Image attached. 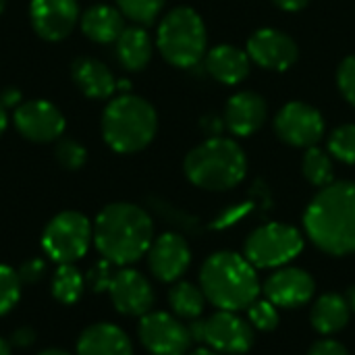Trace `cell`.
Here are the masks:
<instances>
[{"instance_id":"obj_1","label":"cell","mask_w":355,"mask_h":355,"mask_svg":"<svg viewBox=\"0 0 355 355\" xmlns=\"http://www.w3.org/2000/svg\"><path fill=\"white\" fill-rule=\"evenodd\" d=\"M310 241L329 256L355 254V183L322 187L304 214Z\"/></svg>"},{"instance_id":"obj_2","label":"cell","mask_w":355,"mask_h":355,"mask_svg":"<svg viewBox=\"0 0 355 355\" xmlns=\"http://www.w3.org/2000/svg\"><path fill=\"white\" fill-rule=\"evenodd\" d=\"M154 241L150 214L127 202L108 204L94 223V243L114 266H129L144 258Z\"/></svg>"},{"instance_id":"obj_3","label":"cell","mask_w":355,"mask_h":355,"mask_svg":"<svg viewBox=\"0 0 355 355\" xmlns=\"http://www.w3.org/2000/svg\"><path fill=\"white\" fill-rule=\"evenodd\" d=\"M200 287L206 300L218 310H248L260 293L256 268L235 252L212 254L200 270Z\"/></svg>"},{"instance_id":"obj_4","label":"cell","mask_w":355,"mask_h":355,"mask_svg":"<svg viewBox=\"0 0 355 355\" xmlns=\"http://www.w3.org/2000/svg\"><path fill=\"white\" fill-rule=\"evenodd\" d=\"M183 171L200 189L227 191L243 181L248 173V158L237 141L214 135L185 156Z\"/></svg>"},{"instance_id":"obj_5","label":"cell","mask_w":355,"mask_h":355,"mask_svg":"<svg viewBox=\"0 0 355 355\" xmlns=\"http://www.w3.org/2000/svg\"><path fill=\"white\" fill-rule=\"evenodd\" d=\"M158 116L154 106L139 96L114 98L102 114L104 141L119 154L144 150L156 135Z\"/></svg>"},{"instance_id":"obj_6","label":"cell","mask_w":355,"mask_h":355,"mask_svg":"<svg viewBox=\"0 0 355 355\" xmlns=\"http://www.w3.org/2000/svg\"><path fill=\"white\" fill-rule=\"evenodd\" d=\"M156 44L166 62L191 69L206 54V25L193 8L177 6L160 21Z\"/></svg>"},{"instance_id":"obj_7","label":"cell","mask_w":355,"mask_h":355,"mask_svg":"<svg viewBox=\"0 0 355 355\" xmlns=\"http://www.w3.org/2000/svg\"><path fill=\"white\" fill-rule=\"evenodd\" d=\"M94 241V225L75 210L56 214L44 229L42 248L56 264H75Z\"/></svg>"},{"instance_id":"obj_8","label":"cell","mask_w":355,"mask_h":355,"mask_svg":"<svg viewBox=\"0 0 355 355\" xmlns=\"http://www.w3.org/2000/svg\"><path fill=\"white\" fill-rule=\"evenodd\" d=\"M304 250V237L295 227L268 223L258 227L245 239L243 256L254 268H277L291 262Z\"/></svg>"},{"instance_id":"obj_9","label":"cell","mask_w":355,"mask_h":355,"mask_svg":"<svg viewBox=\"0 0 355 355\" xmlns=\"http://www.w3.org/2000/svg\"><path fill=\"white\" fill-rule=\"evenodd\" d=\"M189 333L193 341L204 343L216 354L241 355L254 345V327L227 310H218L206 320H193Z\"/></svg>"},{"instance_id":"obj_10","label":"cell","mask_w":355,"mask_h":355,"mask_svg":"<svg viewBox=\"0 0 355 355\" xmlns=\"http://www.w3.org/2000/svg\"><path fill=\"white\" fill-rule=\"evenodd\" d=\"M139 341L152 355H187L193 339L189 329L166 312H148L139 320Z\"/></svg>"},{"instance_id":"obj_11","label":"cell","mask_w":355,"mask_h":355,"mask_svg":"<svg viewBox=\"0 0 355 355\" xmlns=\"http://www.w3.org/2000/svg\"><path fill=\"white\" fill-rule=\"evenodd\" d=\"M277 135L293 148H312L324 135V119L320 110L306 102H289L275 116Z\"/></svg>"},{"instance_id":"obj_12","label":"cell","mask_w":355,"mask_h":355,"mask_svg":"<svg viewBox=\"0 0 355 355\" xmlns=\"http://www.w3.org/2000/svg\"><path fill=\"white\" fill-rule=\"evenodd\" d=\"M104 291L110 295L116 312L125 316H146L154 306V291L150 281L141 272L125 266L110 270Z\"/></svg>"},{"instance_id":"obj_13","label":"cell","mask_w":355,"mask_h":355,"mask_svg":"<svg viewBox=\"0 0 355 355\" xmlns=\"http://www.w3.org/2000/svg\"><path fill=\"white\" fill-rule=\"evenodd\" d=\"M245 52L252 58V62L268 71H287L289 67L295 64L300 56L295 40L272 27L254 31L248 40Z\"/></svg>"},{"instance_id":"obj_14","label":"cell","mask_w":355,"mask_h":355,"mask_svg":"<svg viewBox=\"0 0 355 355\" xmlns=\"http://www.w3.org/2000/svg\"><path fill=\"white\" fill-rule=\"evenodd\" d=\"M15 127L19 133L35 144L54 141L64 131L62 112L48 100L23 102L15 110Z\"/></svg>"},{"instance_id":"obj_15","label":"cell","mask_w":355,"mask_h":355,"mask_svg":"<svg viewBox=\"0 0 355 355\" xmlns=\"http://www.w3.org/2000/svg\"><path fill=\"white\" fill-rule=\"evenodd\" d=\"M191 262V250L183 235L179 233H164L152 241L148 250V266L150 272L162 281L173 283L185 275Z\"/></svg>"},{"instance_id":"obj_16","label":"cell","mask_w":355,"mask_h":355,"mask_svg":"<svg viewBox=\"0 0 355 355\" xmlns=\"http://www.w3.org/2000/svg\"><path fill=\"white\" fill-rule=\"evenodd\" d=\"M29 17L40 37L58 42L77 25L79 6L77 0H31Z\"/></svg>"},{"instance_id":"obj_17","label":"cell","mask_w":355,"mask_h":355,"mask_svg":"<svg viewBox=\"0 0 355 355\" xmlns=\"http://www.w3.org/2000/svg\"><path fill=\"white\" fill-rule=\"evenodd\" d=\"M264 295L279 308H300L308 304L316 291V283L310 272L302 268H281L272 272L264 283Z\"/></svg>"},{"instance_id":"obj_18","label":"cell","mask_w":355,"mask_h":355,"mask_svg":"<svg viewBox=\"0 0 355 355\" xmlns=\"http://www.w3.org/2000/svg\"><path fill=\"white\" fill-rule=\"evenodd\" d=\"M266 116V100L256 92H239L225 106V127L237 137L256 133L264 125Z\"/></svg>"},{"instance_id":"obj_19","label":"cell","mask_w":355,"mask_h":355,"mask_svg":"<svg viewBox=\"0 0 355 355\" xmlns=\"http://www.w3.org/2000/svg\"><path fill=\"white\" fill-rule=\"evenodd\" d=\"M77 355H133V345L116 324L96 322L79 335Z\"/></svg>"},{"instance_id":"obj_20","label":"cell","mask_w":355,"mask_h":355,"mask_svg":"<svg viewBox=\"0 0 355 355\" xmlns=\"http://www.w3.org/2000/svg\"><path fill=\"white\" fill-rule=\"evenodd\" d=\"M252 58L237 46L223 44L206 54V71L225 85H237L250 75Z\"/></svg>"},{"instance_id":"obj_21","label":"cell","mask_w":355,"mask_h":355,"mask_svg":"<svg viewBox=\"0 0 355 355\" xmlns=\"http://www.w3.org/2000/svg\"><path fill=\"white\" fill-rule=\"evenodd\" d=\"M71 75L73 81L77 83V87L87 96V98H108L114 94L116 89V81L114 75L110 73V69L96 58L83 56L77 58L71 67Z\"/></svg>"},{"instance_id":"obj_22","label":"cell","mask_w":355,"mask_h":355,"mask_svg":"<svg viewBox=\"0 0 355 355\" xmlns=\"http://www.w3.org/2000/svg\"><path fill=\"white\" fill-rule=\"evenodd\" d=\"M123 12L114 6L108 4H96L92 8H87L81 17V29L83 33L98 42V44H110L116 42L119 35L125 29V21H123Z\"/></svg>"},{"instance_id":"obj_23","label":"cell","mask_w":355,"mask_h":355,"mask_svg":"<svg viewBox=\"0 0 355 355\" xmlns=\"http://www.w3.org/2000/svg\"><path fill=\"white\" fill-rule=\"evenodd\" d=\"M349 316H352V308L347 300L341 297L339 293H327L316 300L310 320L320 335H335L347 327Z\"/></svg>"},{"instance_id":"obj_24","label":"cell","mask_w":355,"mask_h":355,"mask_svg":"<svg viewBox=\"0 0 355 355\" xmlns=\"http://www.w3.org/2000/svg\"><path fill=\"white\" fill-rule=\"evenodd\" d=\"M116 56L129 71H141L152 58V40L144 27H125L116 40Z\"/></svg>"},{"instance_id":"obj_25","label":"cell","mask_w":355,"mask_h":355,"mask_svg":"<svg viewBox=\"0 0 355 355\" xmlns=\"http://www.w3.org/2000/svg\"><path fill=\"white\" fill-rule=\"evenodd\" d=\"M168 304L179 318L198 320L204 312L206 295H204L202 287H196L193 283L181 281L168 291Z\"/></svg>"},{"instance_id":"obj_26","label":"cell","mask_w":355,"mask_h":355,"mask_svg":"<svg viewBox=\"0 0 355 355\" xmlns=\"http://www.w3.org/2000/svg\"><path fill=\"white\" fill-rule=\"evenodd\" d=\"M85 289V279L73 264H58L52 277V295L58 304L73 306L81 300Z\"/></svg>"},{"instance_id":"obj_27","label":"cell","mask_w":355,"mask_h":355,"mask_svg":"<svg viewBox=\"0 0 355 355\" xmlns=\"http://www.w3.org/2000/svg\"><path fill=\"white\" fill-rule=\"evenodd\" d=\"M302 171L304 177L314 185V187H327L331 183H335V166L333 160L329 156V152H324L318 146H312L306 150L304 154V162H302Z\"/></svg>"},{"instance_id":"obj_28","label":"cell","mask_w":355,"mask_h":355,"mask_svg":"<svg viewBox=\"0 0 355 355\" xmlns=\"http://www.w3.org/2000/svg\"><path fill=\"white\" fill-rule=\"evenodd\" d=\"M329 154L345 164H355V125H341L331 133Z\"/></svg>"},{"instance_id":"obj_29","label":"cell","mask_w":355,"mask_h":355,"mask_svg":"<svg viewBox=\"0 0 355 355\" xmlns=\"http://www.w3.org/2000/svg\"><path fill=\"white\" fill-rule=\"evenodd\" d=\"M119 10L139 25H150L160 15L164 0H116Z\"/></svg>"},{"instance_id":"obj_30","label":"cell","mask_w":355,"mask_h":355,"mask_svg":"<svg viewBox=\"0 0 355 355\" xmlns=\"http://www.w3.org/2000/svg\"><path fill=\"white\" fill-rule=\"evenodd\" d=\"M21 297V281L19 275L6 266L0 264V316L8 314Z\"/></svg>"},{"instance_id":"obj_31","label":"cell","mask_w":355,"mask_h":355,"mask_svg":"<svg viewBox=\"0 0 355 355\" xmlns=\"http://www.w3.org/2000/svg\"><path fill=\"white\" fill-rule=\"evenodd\" d=\"M248 316H250V324L258 331H275L279 324V312L277 306L268 300H256L250 308H248Z\"/></svg>"},{"instance_id":"obj_32","label":"cell","mask_w":355,"mask_h":355,"mask_svg":"<svg viewBox=\"0 0 355 355\" xmlns=\"http://www.w3.org/2000/svg\"><path fill=\"white\" fill-rule=\"evenodd\" d=\"M56 160H58L60 166H64L69 171H77V168H81L85 164L87 152L75 139H60L58 146H56Z\"/></svg>"},{"instance_id":"obj_33","label":"cell","mask_w":355,"mask_h":355,"mask_svg":"<svg viewBox=\"0 0 355 355\" xmlns=\"http://www.w3.org/2000/svg\"><path fill=\"white\" fill-rule=\"evenodd\" d=\"M337 85H339V92L343 94V98L352 106H355V56L343 58V62L339 64Z\"/></svg>"},{"instance_id":"obj_34","label":"cell","mask_w":355,"mask_h":355,"mask_svg":"<svg viewBox=\"0 0 355 355\" xmlns=\"http://www.w3.org/2000/svg\"><path fill=\"white\" fill-rule=\"evenodd\" d=\"M44 272H46V262L42 258H31V260L23 262V266L19 268L17 275H19L21 285L23 283L25 285H33V283H37L44 277Z\"/></svg>"},{"instance_id":"obj_35","label":"cell","mask_w":355,"mask_h":355,"mask_svg":"<svg viewBox=\"0 0 355 355\" xmlns=\"http://www.w3.org/2000/svg\"><path fill=\"white\" fill-rule=\"evenodd\" d=\"M308 355H349V352L339 343V341H333V339H324V341H318L312 345L310 354Z\"/></svg>"},{"instance_id":"obj_36","label":"cell","mask_w":355,"mask_h":355,"mask_svg":"<svg viewBox=\"0 0 355 355\" xmlns=\"http://www.w3.org/2000/svg\"><path fill=\"white\" fill-rule=\"evenodd\" d=\"M33 341H35V331H33L31 327H21V329H17V331L12 333V337H10V345L21 347V349L31 347Z\"/></svg>"},{"instance_id":"obj_37","label":"cell","mask_w":355,"mask_h":355,"mask_svg":"<svg viewBox=\"0 0 355 355\" xmlns=\"http://www.w3.org/2000/svg\"><path fill=\"white\" fill-rule=\"evenodd\" d=\"M272 2H275L279 8H283V10L295 12V10H302V8H306L310 0H272Z\"/></svg>"},{"instance_id":"obj_38","label":"cell","mask_w":355,"mask_h":355,"mask_svg":"<svg viewBox=\"0 0 355 355\" xmlns=\"http://www.w3.org/2000/svg\"><path fill=\"white\" fill-rule=\"evenodd\" d=\"M19 100H21V92H19V89H15V87L4 89V92H2V96H0V104H2L4 108L19 104Z\"/></svg>"},{"instance_id":"obj_39","label":"cell","mask_w":355,"mask_h":355,"mask_svg":"<svg viewBox=\"0 0 355 355\" xmlns=\"http://www.w3.org/2000/svg\"><path fill=\"white\" fill-rule=\"evenodd\" d=\"M6 125H8V116H6V108L0 104V135L4 133V129H6Z\"/></svg>"},{"instance_id":"obj_40","label":"cell","mask_w":355,"mask_h":355,"mask_svg":"<svg viewBox=\"0 0 355 355\" xmlns=\"http://www.w3.org/2000/svg\"><path fill=\"white\" fill-rule=\"evenodd\" d=\"M345 300H347L349 308H352V310L355 312V285H354V287H349V289H347V297H345Z\"/></svg>"},{"instance_id":"obj_41","label":"cell","mask_w":355,"mask_h":355,"mask_svg":"<svg viewBox=\"0 0 355 355\" xmlns=\"http://www.w3.org/2000/svg\"><path fill=\"white\" fill-rule=\"evenodd\" d=\"M0 355H10V343L0 337Z\"/></svg>"},{"instance_id":"obj_42","label":"cell","mask_w":355,"mask_h":355,"mask_svg":"<svg viewBox=\"0 0 355 355\" xmlns=\"http://www.w3.org/2000/svg\"><path fill=\"white\" fill-rule=\"evenodd\" d=\"M189 355H218L216 352H212L210 347H200V349H196V352H191Z\"/></svg>"},{"instance_id":"obj_43","label":"cell","mask_w":355,"mask_h":355,"mask_svg":"<svg viewBox=\"0 0 355 355\" xmlns=\"http://www.w3.org/2000/svg\"><path fill=\"white\" fill-rule=\"evenodd\" d=\"M37 355H71L67 354V352H62V349H46V352H42V354Z\"/></svg>"},{"instance_id":"obj_44","label":"cell","mask_w":355,"mask_h":355,"mask_svg":"<svg viewBox=\"0 0 355 355\" xmlns=\"http://www.w3.org/2000/svg\"><path fill=\"white\" fill-rule=\"evenodd\" d=\"M4 6H6V0H0V12L4 10Z\"/></svg>"}]
</instances>
